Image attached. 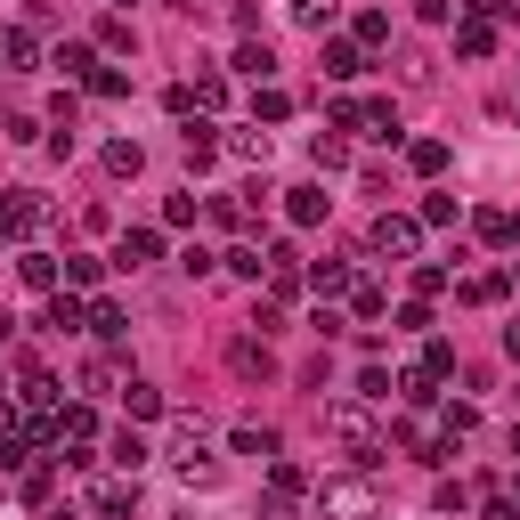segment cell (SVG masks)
Returning <instances> with one entry per match:
<instances>
[{
	"label": "cell",
	"mask_w": 520,
	"mask_h": 520,
	"mask_svg": "<svg viewBox=\"0 0 520 520\" xmlns=\"http://www.w3.org/2000/svg\"><path fill=\"white\" fill-rule=\"evenodd\" d=\"M171 472H179L187 488H212V480H220V455H212V431H204V423H179V431H171Z\"/></svg>",
	"instance_id": "6da1fadb"
},
{
	"label": "cell",
	"mask_w": 520,
	"mask_h": 520,
	"mask_svg": "<svg viewBox=\"0 0 520 520\" xmlns=\"http://www.w3.org/2000/svg\"><path fill=\"white\" fill-rule=\"evenodd\" d=\"M374 504H382V496H374L366 472H342V480H325V488H317V512H325V520H366Z\"/></svg>",
	"instance_id": "7a4b0ae2"
},
{
	"label": "cell",
	"mask_w": 520,
	"mask_h": 520,
	"mask_svg": "<svg viewBox=\"0 0 520 520\" xmlns=\"http://www.w3.org/2000/svg\"><path fill=\"white\" fill-rule=\"evenodd\" d=\"M33 228H49V204L33 187H0V236H33Z\"/></svg>",
	"instance_id": "3957f363"
},
{
	"label": "cell",
	"mask_w": 520,
	"mask_h": 520,
	"mask_svg": "<svg viewBox=\"0 0 520 520\" xmlns=\"http://www.w3.org/2000/svg\"><path fill=\"white\" fill-rule=\"evenodd\" d=\"M325 431H334L358 464H374V423H366V407H334V415H325Z\"/></svg>",
	"instance_id": "277c9868"
},
{
	"label": "cell",
	"mask_w": 520,
	"mask_h": 520,
	"mask_svg": "<svg viewBox=\"0 0 520 520\" xmlns=\"http://www.w3.org/2000/svg\"><path fill=\"white\" fill-rule=\"evenodd\" d=\"M374 252L415 260V252H423V228H415V220H399V212H382V220H374Z\"/></svg>",
	"instance_id": "5b68a950"
},
{
	"label": "cell",
	"mask_w": 520,
	"mask_h": 520,
	"mask_svg": "<svg viewBox=\"0 0 520 520\" xmlns=\"http://www.w3.org/2000/svg\"><path fill=\"white\" fill-rule=\"evenodd\" d=\"M325 212H334V195H325L317 179H309V187H285V220H293V228H317Z\"/></svg>",
	"instance_id": "8992f818"
},
{
	"label": "cell",
	"mask_w": 520,
	"mask_h": 520,
	"mask_svg": "<svg viewBox=\"0 0 520 520\" xmlns=\"http://www.w3.org/2000/svg\"><path fill=\"white\" fill-rule=\"evenodd\" d=\"M147 260H163V236H155V228H122L114 269H147Z\"/></svg>",
	"instance_id": "52a82bcc"
},
{
	"label": "cell",
	"mask_w": 520,
	"mask_h": 520,
	"mask_svg": "<svg viewBox=\"0 0 520 520\" xmlns=\"http://www.w3.org/2000/svg\"><path fill=\"white\" fill-rule=\"evenodd\" d=\"M41 325H49V334H82V325H90V309H82L74 293H57V301L41 309Z\"/></svg>",
	"instance_id": "ba28073f"
},
{
	"label": "cell",
	"mask_w": 520,
	"mask_h": 520,
	"mask_svg": "<svg viewBox=\"0 0 520 520\" xmlns=\"http://www.w3.org/2000/svg\"><path fill=\"white\" fill-rule=\"evenodd\" d=\"M106 171H114V179H139V171H147V147H139V139H106Z\"/></svg>",
	"instance_id": "9c48e42d"
},
{
	"label": "cell",
	"mask_w": 520,
	"mask_h": 520,
	"mask_svg": "<svg viewBox=\"0 0 520 520\" xmlns=\"http://www.w3.org/2000/svg\"><path fill=\"white\" fill-rule=\"evenodd\" d=\"M236 455H252V464H277V431H269V423H244V431H236Z\"/></svg>",
	"instance_id": "30bf717a"
},
{
	"label": "cell",
	"mask_w": 520,
	"mask_h": 520,
	"mask_svg": "<svg viewBox=\"0 0 520 520\" xmlns=\"http://www.w3.org/2000/svg\"><path fill=\"white\" fill-rule=\"evenodd\" d=\"M228 65H236V74H252V82H269V74H277V57H269V41H244V49L228 57Z\"/></svg>",
	"instance_id": "8fae6325"
},
{
	"label": "cell",
	"mask_w": 520,
	"mask_h": 520,
	"mask_svg": "<svg viewBox=\"0 0 520 520\" xmlns=\"http://www.w3.org/2000/svg\"><path fill=\"white\" fill-rule=\"evenodd\" d=\"M455 49H464V57H488V49H496L488 17H464V25H455Z\"/></svg>",
	"instance_id": "7c38bea8"
},
{
	"label": "cell",
	"mask_w": 520,
	"mask_h": 520,
	"mask_svg": "<svg viewBox=\"0 0 520 520\" xmlns=\"http://www.w3.org/2000/svg\"><path fill=\"white\" fill-rule=\"evenodd\" d=\"M33 65V33H0V74H25Z\"/></svg>",
	"instance_id": "4fadbf2b"
},
{
	"label": "cell",
	"mask_w": 520,
	"mask_h": 520,
	"mask_svg": "<svg viewBox=\"0 0 520 520\" xmlns=\"http://www.w3.org/2000/svg\"><path fill=\"white\" fill-rule=\"evenodd\" d=\"M17 277H25L33 293H49V285H57V260H49V252H25V260H17Z\"/></svg>",
	"instance_id": "5bb4252c"
},
{
	"label": "cell",
	"mask_w": 520,
	"mask_h": 520,
	"mask_svg": "<svg viewBox=\"0 0 520 520\" xmlns=\"http://www.w3.org/2000/svg\"><path fill=\"white\" fill-rule=\"evenodd\" d=\"M98 512H106V520H122V512H139V488H130V480H114V488H98Z\"/></svg>",
	"instance_id": "9a60e30c"
},
{
	"label": "cell",
	"mask_w": 520,
	"mask_h": 520,
	"mask_svg": "<svg viewBox=\"0 0 520 520\" xmlns=\"http://www.w3.org/2000/svg\"><path fill=\"white\" fill-rule=\"evenodd\" d=\"M114 464H122L130 480H139V464H147V439H139V431H114Z\"/></svg>",
	"instance_id": "2e32d148"
},
{
	"label": "cell",
	"mask_w": 520,
	"mask_h": 520,
	"mask_svg": "<svg viewBox=\"0 0 520 520\" xmlns=\"http://www.w3.org/2000/svg\"><path fill=\"white\" fill-rule=\"evenodd\" d=\"M228 155H244V163H269V130H260V122H252V130H236V139H228Z\"/></svg>",
	"instance_id": "e0dca14e"
},
{
	"label": "cell",
	"mask_w": 520,
	"mask_h": 520,
	"mask_svg": "<svg viewBox=\"0 0 520 520\" xmlns=\"http://www.w3.org/2000/svg\"><path fill=\"white\" fill-rule=\"evenodd\" d=\"M285 114H293L285 90H252V122H285Z\"/></svg>",
	"instance_id": "ac0fdd59"
},
{
	"label": "cell",
	"mask_w": 520,
	"mask_h": 520,
	"mask_svg": "<svg viewBox=\"0 0 520 520\" xmlns=\"http://www.w3.org/2000/svg\"><path fill=\"white\" fill-rule=\"evenodd\" d=\"M212 155H220V139H212V130H204V122H195V130H187V171H204Z\"/></svg>",
	"instance_id": "d6986e66"
},
{
	"label": "cell",
	"mask_w": 520,
	"mask_h": 520,
	"mask_svg": "<svg viewBox=\"0 0 520 520\" xmlns=\"http://www.w3.org/2000/svg\"><path fill=\"white\" fill-rule=\"evenodd\" d=\"M358 65H366L358 41H325V74H358Z\"/></svg>",
	"instance_id": "ffe728a7"
},
{
	"label": "cell",
	"mask_w": 520,
	"mask_h": 520,
	"mask_svg": "<svg viewBox=\"0 0 520 520\" xmlns=\"http://www.w3.org/2000/svg\"><path fill=\"white\" fill-rule=\"evenodd\" d=\"M309 285H317V293H350V269H342V260H317Z\"/></svg>",
	"instance_id": "44dd1931"
},
{
	"label": "cell",
	"mask_w": 520,
	"mask_h": 520,
	"mask_svg": "<svg viewBox=\"0 0 520 520\" xmlns=\"http://www.w3.org/2000/svg\"><path fill=\"white\" fill-rule=\"evenodd\" d=\"M98 269H106V260H90V252H65V285H98Z\"/></svg>",
	"instance_id": "7402d4cb"
},
{
	"label": "cell",
	"mask_w": 520,
	"mask_h": 520,
	"mask_svg": "<svg viewBox=\"0 0 520 520\" xmlns=\"http://www.w3.org/2000/svg\"><path fill=\"white\" fill-rule=\"evenodd\" d=\"M293 25H334V0H285Z\"/></svg>",
	"instance_id": "603a6c76"
},
{
	"label": "cell",
	"mask_w": 520,
	"mask_h": 520,
	"mask_svg": "<svg viewBox=\"0 0 520 520\" xmlns=\"http://www.w3.org/2000/svg\"><path fill=\"white\" fill-rule=\"evenodd\" d=\"M269 488L293 504V496H301V464H285V455H277V464H269Z\"/></svg>",
	"instance_id": "cb8c5ba5"
},
{
	"label": "cell",
	"mask_w": 520,
	"mask_h": 520,
	"mask_svg": "<svg viewBox=\"0 0 520 520\" xmlns=\"http://www.w3.org/2000/svg\"><path fill=\"white\" fill-rule=\"evenodd\" d=\"M407 163H415V171H447V147H439V139H415Z\"/></svg>",
	"instance_id": "d4e9b609"
},
{
	"label": "cell",
	"mask_w": 520,
	"mask_h": 520,
	"mask_svg": "<svg viewBox=\"0 0 520 520\" xmlns=\"http://www.w3.org/2000/svg\"><path fill=\"white\" fill-rule=\"evenodd\" d=\"M228 269H236V277H252V285H260V277H269V260H260V252H252V244H236V252H228Z\"/></svg>",
	"instance_id": "484cf974"
},
{
	"label": "cell",
	"mask_w": 520,
	"mask_h": 520,
	"mask_svg": "<svg viewBox=\"0 0 520 520\" xmlns=\"http://www.w3.org/2000/svg\"><path fill=\"white\" fill-rule=\"evenodd\" d=\"M90 334H106V342L122 334V309H114V301H90Z\"/></svg>",
	"instance_id": "4316f807"
},
{
	"label": "cell",
	"mask_w": 520,
	"mask_h": 520,
	"mask_svg": "<svg viewBox=\"0 0 520 520\" xmlns=\"http://www.w3.org/2000/svg\"><path fill=\"white\" fill-rule=\"evenodd\" d=\"M130 415H163V390L155 382H130Z\"/></svg>",
	"instance_id": "83f0119b"
},
{
	"label": "cell",
	"mask_w": 520,
	"mask_h": 520,
	"mask_svg": "<svg viewBox=\"0 0 520 520\" xmlns=\"http://www.w3.org/2000/svg\"><path fill=\"white\" fill-rule=\"evenodd\" d=\"M464 301L480 309V301H504V277H464Z\"/></svg>",
	"instance_id": "f1b7e54d"
},
{
	"label": "cell",
	"mask_w": 520,
	"mask_h": 520,
	"mask_svg": "<svg viewBox=\"0 0 520 520\" xmlns=\"http://www.w3.org/2000/svg\"><path fill=\"white\" fill-rule=\"evenodd\" d=\"M57 65H65V74H82V82H90V65H98V57H90L82 41H65V49H57Z\"/></svg>",
	"instance_id": "f546056e"
},
{
	"label": "cell",
	"mask_w": 520,
	"mask_h": 520,
	"mask_svg": "<svg viewBox=\"0 0 520 520\" xmlns=\"http://www.w3.org/2000/svg\"><path fill=\"white\" fill-rule=\"evenodd\" d=\"M220 98H228V82H220V74H195V114L220 106Z\"/></svg>",
	"instance_id": "4dcf8cb0"
},
{
	"label": "cell",
	"mask_w": 520,
	"mask_h": 520,
	"mask_svg": "<svg viewBox=\"0 0 520 520\" xmlns=\"http://www.w3.org/2000/svg\"><path fill=\"white\" fill-rule=\"evenodd\" d=\"M342 163H350V147H342V139H325V130H317V171H342Z\"/></svg>",
	"instance_id": "1f68e13d"
},
{
	"label": "cell",
	"mask_w": 520,
	"mask_h": 520,
	"mask_svg": "<svg viewBox=\"0 0 520 520\" xmlns=\"http://www.w3.org/2000/svg\"><path fill=\"white\" fill-rule=\"evenodd\" d=\"M90 90H98V98H122V90H130V82H122V74H114V65H90Z\"/></svg>",
	"instance_id": "d6a6232c"
},
{
	"label": "cell",
	"mask_w": 520,
	"mask_h": 520,
	"mask_svg": "<svg viewBox=\"0 0 520 520\" xmlns=\"http://www.w3.org/2000/svg\"><path fill=\"white\" fill-rule=\"evenodd\" d=\"M236 374H269V350H260V342H236Z\"/></svg>",
	"instance_id": "836d02e7"
},
{
	"label": "cell",
	"mask_w": 520,
	"mask_h": 520,
	"mask_svg": "<svg viewBox=\"0 0 520 520\" xmlns=\"http://www.w3.org/2000/svg\"><path fill=\"white\" fill-rule=\"evenodd\" d=\"M212 220H220V228H244V220H252V204H236V195H220V204H212Z\"/></svg>",
	"instance_id": "e575fe53"
},
{
	"label": "cell",
	"mask_w": 520,
	"mask_h": 520,
	"mask_svg": "<svg viewBox=\"0 0 520 520\" xmlns=\"http://www.w3.org/2000/svg\"><path fill=\"white\" fill-rule=\"evenodd\" d=\"M82 390H90V399H98V390H114V366H106V358H90V366H82Z\"/></svg>",
	"instance_id": "d590c367"
},
{
	"label": "cell",
	"mask_w": 520,
	"mask_h": 520,
	"mask_svg": "<svg viewBox=\"0 0 520 520\" xmlns=\"http://www.w3.org/2000/svg\"><path fill=\"white\" fill-rule=\"evenodd\" d=\"M504 350H512V358H520V317H512V325H504Z\"/></svg>",
	"instance_id": "8d00e7d4"
},
{
	"label": "cell",
	"mask_w": 520,
	"mask_h": 520,
	"mask_svg": "<svg viewBox=\"0 0 520 520\" xmlns=\"http://www.w3.org/2000/svg\"><path fill=\"white\" fill-rule=\"evenodd\" d=\"M512 455H520V431H512Z\"/></svg>",
	"instance_id": "74e56055"
}]
</instances>
